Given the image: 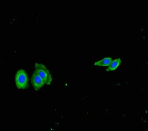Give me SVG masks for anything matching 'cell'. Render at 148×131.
<instances>
[{"label": "cell", "instance_id": "1", "mask_svg": "<svg viewBox=\"0 0 148 131\" xmlns=\"http://www.w3.org/2000/svg\"><path fill=\"white\" fill-rule=\"evenodd\" d=\"M35 71L36 73L43 80L45 84L50 85L52 81V77L47 68L42 64L36 62L35 64Z\"/></svg>", "mask_w": 148, "mask_h": 131}, {"label": "cell", "instance_id": "5", "mask_svg": "<svg viewBox=\"0 0 148 131\" xmlns=\"http://www.w3.org/2000/svg\"><path fill=\"white\" fill-rule=\"evenodd\" d=\"M121 63V60L120 58H117L113 61H112L110 64L108 65V68L107 69V71H112L116 69L118 67L119 64Z\"/></svg>", "mask_w": 148, "mask_h": 131}, {"label": "cell", "instance_id": "4", "mask_svg": "<svg viewBox=\"0 0 148 131\" xmlns=\"http://www.w3.org/2000/svg\"><path fill=\"white\" fill-rule=\"evenodd\" d=\"M112 58H106L102 59V60L98 61L96 62L94 65L95 66H99V67H106L108 66L110 63L112 62Z\"/></svg>", "mask_w": 148, "mask_h": 131}, {"label": "cell", "instance_id": "2", "mask_svg": "<svg viewBox=\"0 0 148 131\" xmlns=\"http://www.w3.org/2000/svg\"><path fill=\"white\" fill-rule=\"evenodd\" d=\"M15 83L19 89L25 90L29 87L28 75L23 69H19L15 75Z\"/></svg>", "mask_w": 148, "mask_h": 131}, {"label": "cell", "instance_id": "3", "mask_svg": "<svg viewBox=\"0 0 148 131\" xmlns=\"http://www.w3.org/2000/svg\"><path fill=\"white\" fill-rule=\"evenodd\" d=\"M31 84L35 90H39L45 85L43 80L34 72L31 77Z\"/></svg>", "mask_w": 148, "mask_h": 131}]
</instances>
